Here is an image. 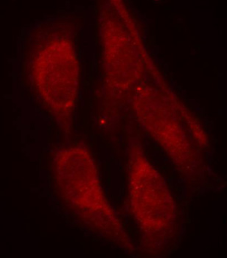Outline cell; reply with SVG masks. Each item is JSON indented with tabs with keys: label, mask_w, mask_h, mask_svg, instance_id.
<instances>
[{
	"label": "cell",
	"mask_w": 227,
	"mask_h": 258,
	"mask_svg": "<svg viewBox=\"0 0 227 258\" xmlns=\"http://www.w3.org/2000/svg\"><path fill=\"white\" fill-rule=\"evenodd\" d=\"M54 174L58 192L71 211L95 233L133 252L134 246L105 195L88 151L72 146L57 153Z\"/></svg>",
	"instance_id": "1"
},
{
	"label": "cell",
	"mask_w": 227,
	"mask_h": 258,
	"mask_svg": "<svg viewBox=\"0 0 227 258\" xmlns=\"http://www.w3.org/2000/svg\"><path fill=\"white\" fill-rule=\"evenodd\" d=\"M130 206L147 248L158 250L175 229V201L162 175L149 162L141 146L128 151Z\"/></svg>",
	"instance_id": "2"
},
{
	"label": "cell",
	"mask_w": 227,
	"mask_h": 258,
	"mask_svg": "<svg viewBox=\"0 0 227 258\" xmlns=\"http://www.w3.org/2000/svg\"><path fill=\"white\" fill-rule=\"evenodd\" d=\"M139 84L132 106L141 125L181 171L193 176L199 170L198 153L178 111L181 102L163 87Z\"/></svg>",
	"instance_id": "3"
},
{
	"label": "cell",
	"mask_w": 227,
	"mask_h": 258,
	"mask_svg": "<svg viewBox=\"0 0 227 258\" xmlns=\"http://www.w3.org/2000/svg\"><path fill=\"white\" fill-rule=\"evenodd\" d=\"M32 77L41 99L67 128L77 103L80 70L72 41L56 36L36 51L32 61Z\"/></svg>",
	"instance_id": "4"
},
{
	"label": "cell",
	"mask_w": 227,
	"mask_h": 258,
	"mask_svg": "<svg viewBox=\"0 0 227 258\" xmlns=\"http://www.w3.org/2000/svg\"><path fill=\"white\" fill-rule=\"evenodd\" d=\"M101 33L107 84L114 94L134 92L139 85L142 68L139 54L143 52L137 31L125 6L113 5L101 13Z\"/></svg>",
	"instance_id": "5"
}]
</instances>
